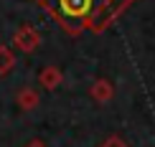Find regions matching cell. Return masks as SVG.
I'll use <instances>...</instances> for the list:
<instances>
[{"mask_svg":"<svg viewBox=\"0 0 155 147\" xmlns=\"http://www.w3.org/2000/svg\"><path fill=\"white\" fill-rule=\"evenodd\" d=\"M94 0H59V10L61 15L71 18V21H84L92 13Z\"/></svg>","mask_w":155,"mask_h":147,"instance_id":"cell-1","label":"cell"},{"mask_svg":"<svg viewBox=\"0 0 155 147\" xmlns=\"http://www.w3.org/2000/svg\"><path fill=\"white\" fill-rule=\"evenodd\" d=\"M13 43H15L23 53H33V51L41 46V33H38L36 28H31V25H21L18 33L13 36Z\"/></svg>","mask_w":155,"mask_h":147,"instance_id":"cell-2","label":"cell"},{"mask_svg":"<svg viewBox=\"0 0 155 147\" xmlns=\"http://www.w3.org/2000/svg\"><path fill=\"white\" fill-rule=\"evenodd\" d=\"M89 94H92L94 101H102V104H104V101H109L114 97V89H112V84H109L107 79H97L92 84V89H89Z\"/></svg>","mask_w":155,"mask_h":147,"instance_id":"cell-3","label":"cell"},{"mask_svg":"<svg viewBox=\"0 0 155 147\" xmlns=\"http://www.w3.org/2000/svg\"><path fill=\"white\" fill-rule=\"evenodd\" d=\"M15 101H18V107H21L23 112H31V109H36V107H38V91H33L31 86H25V89L18 91Z\"/></svg>","mask_w":155,"mask_h":147,"instance_id":"cell-4","label":"cell"},{"mask_svg":"<svg viewBox=\"0 0 155 147\" xmlns=\"http://www.w3.org/2000/svg\"><path fill=\"white\" fill-rule=\"evenodd\" d=\"M61 81H64V74H61L56 66H46V69L41 71V86H43V89H51V91H54Z\"/></svg>","mask_w":155,"mask_h":147,"instance_id":"cell-5","label":"cell"},{"mask_svg":"<svg viewBox=\"0 0 155 147\" xmlns=\"http://www.w3.org/2000/svg\"><path fill=\"white\" fill-rule=\"evenodd\" d=\"M13 66H15V56H13V51L8 46H0V76H5L8 71H13Z\"/></svg>","mask_w":155,"mask_h":147,"instance_id":"cell-6","label":"cell"},{"mask_svg":"<svg viewBox=\"0 0 155 147\" xmlns=\"http://www.w3.org/2000/svg\"><path fill=\"white\" fill-rule=\"evenodd\" d=\"M99 147H127V142H125L122 137H117V135H114V137H107Z\"/></svg>","mask_w":155,"mask_h":147,"instance_id":"cell-7","label":"cell"},{"mask_svg":"<svg viewBox=\"0 0 155 147\" xmlns=\"http://www.w3.org/2000/svg\"><path fill=\"white\" fill-rule=\"evenodd\" d=\"M25 147H46V145H43L41 139H33V142H31V145H25Z\"/></svg>","mask_w":155,"mask_h":147,"instance_id":"cell-8","label":"cell"}]
</instances>
